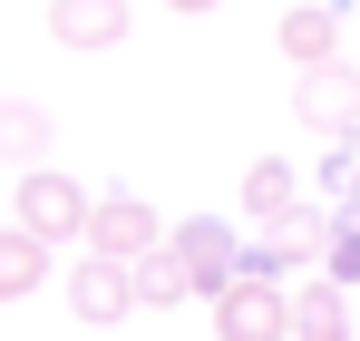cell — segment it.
I'll return each mask as SVG.
<instances>
[{
    "label": "cell",
    "mask_w": 360,
    "mask_h": 341,
    "mask_svg": "<svg viewBox=\"0 0 360 341\" xmlns=\"http://www.w3.org/2000/svg\"><path fill=\"white\" fill-rule=\"evenodd\" d=\"M243 215H253V225H263V234H283V225H292V215H302V175L283 166V156H263V166L243 175Z\"/></svg>",
    "instance_id": "9c48e42d"
},
{
    "label": "cell",
    "mask_w": 360,
    "mask_h": 341,
    "mask_svg": "<svg viewBox=\"0 0 360 341\" xmlns=\"http://www.w3.org/2000/svg\"><path fill=\"white\" fill-rule=\"evenodd\" d=\"M292 117L311 127V137H360V68H341V58L311 68V78L292 88Z\"/></svg>",
    "instance_id": "5b68a950"
},
{
    "label": "cell",
    "mask_w": 360,
    "mask_h": 341,
    "mask_svg": "<svg viewBox=\"0 0 360 341\" xmlns=\"http://www.w3.org/2000/svg\"><path fill=\"white\" fill-rule=\"evenodd\" d=\"M292 341H351V292L341 283H302L292 292Z\"/></svg>",
    "instance_id": "8fae6325"
},
{
    "label": "cell",
    "mask_w": 360,
    "mask_h": 341,
    "mask_svg": "<svg viewBox=\"0 0 360 341\" xmlns=\"http://www.w3.org/2000/svg\"><path fill=\"white\" fill-rule=\"evenodd\" d=\"M127 273H136V302H156V312H166V302H185V292H195V283H185V264H176V254H166V244H156V254H136V264H127Z\"/></svg>",
    "instance_id": "4fadbf2b"
},
{
    "label": "cell",
    "mask_w": 360,
    "mask_h": 341,
    "mask_svg": "<svg viewBox=\"0 0 360 341\" xmlns=\"http://www.w3.org/2000/svg\"><path fill=\"white\" fill-rule=\"evenodd\" d=\"M0 166H20V175H39V166H49V108L0 98Z\"/></svg>",
    "instance_id": "30bf717a"
},
{
    "label": "cell",
    "mask_w": 360,
    "mask_h": 341,
    "mask_svg": "<svg viewBox=\"0 0 360 341\" xmlns=\"http://www.w3.org/2000/svg\"><path fill=\"white\" fill-rule=\"evenodd\" d=\"M166 234L146 215V195H98V215H88V254H108V264H136V254H156Z\"/></svg>",
    "instance_id": "8992f818"
},
{
    "label": "cell",
    "mask_w": 360,
    "mask_h": 341,
    "mask_svg": "<svg viewBox=\"0 0 360 341\" xmlns=\"http://www.w3.org/2000/svg\"><path fill=\"white\" fill-rule=\"evenodd\" d=\"M49 39L59 49H117L127 39V0H49Z\"/></svg>",
    "instance_id": "ba28073f"
},
{
    "label": "cell",
    "mask_w": 360,
    "mask_h": 341,
    "mask_svg": "<svg viewBox=\"0 0 360 341\" xmlns=\"http://www.w3.org/2000/svg\"><path fill=\"white\" fill-rule=\"evenodd\" d=\"M321 283H341V292L360 283V205H341V215H331V244H321Z\"/></svg>",
    "instance_id": "9a60e30c"
},
{
    "label": "cell",
    "mask_w": 360,
    "mask_h": 341,
    "mask_svg": "<svg viewBox=\"0 0 360 341\" xmlns=\"http://www.w3.org/2000/svg\"><path fill=\"white\" fill-rule=\"evenodd\" d=\"M321 205H331V215L360 205V137H331V147H321Z\"/></svg>",
    "instance_id": "5bb4252c"
},
{
    "label": "cell",
    "mask_w": 360,
    "mask_h": 341,
    "mask_svg": "<svg viewBox=\"0 0 360 341\" xmlns=\"http://www.w3.org/2000/svg\"><path fill=\"white\" fill-rule=\"evenodd\" d=\"M49 283V244H30L20 225H0V302H20V292Z\"/></svg>",
    "instance_id": "7c38bea8"
},
{
    "label": "cell",
    "mask_w": 360,
    "mask_h": 341,
    "mask_svg": "<svg viewBox=\"0 0 360 341\" xmlns=\"http://www.w3.org/2000/svg\"><path fill=\"white\" fill-rule=\"evenodd\" d=\"M341 20H351L341 0H302V10H283V58H292L302 78L341 58Z\"/></svg>",
    "instance_id": "52a82bcc"
},
{
    "label": "cell",
    "mask_w": 360,
    "mask_h": 341,
    "mask_svg": "<svg viewBox=\"0 0 360 341\" xmlns=\"http://www.w3.org/2000/svg\"><path fill=\"white\" fill-rule=\"evenodd\" d=\"M166 10H185V20H205V10H224V0H166Z\"/></svg>",
    "instance_id": "2e32d148"
},
{
    "label": "cell",
    "mask_w": 360,
    "mask_h": 341,
    "mask_svg": "<svg viewBox=\"0 0 360 341\" xmlns=\"http://www.w3.org/2000/svg\"><path fill=\"white\" fill-rule=\"evenodd\" d=\"M68 312H78L88 332H117L127 312H136V273L108 264V254H78V273H68Z\"/></svg>",
    "instance_id": "277c9868"
},
{
    "label": "cell",
    "mask_w": 360,
    "mask_h": 341,
    "mask_svg": "<svg viewBox=\"0 0 360 341\" xmlns=\"http://www.w3.org/2000/svg\"><path fill=\"white\" fill-rule=\"evenodd\" d=\"M214 341H292V292L283 283H224L214 292Z\"/></svg>",
    "instance_id": "3957f363"
},
{
    "label": "cell",
    "mask_w": 360,
    "mask_h": 341,
    "mask_svg": "<svg viewBox=\"0 0 360 341\" xmlns=\"http://www.w3.org/2000/svg\"><path fill=\"white\" fill-rule=\"evenodd\" d=\"M166 254L185 264V283L205 292V302L234 283V264H243V244H234V225H224V215H185V225L166 234Z\"/></svg>",
    "instance_id": "7a4b0ae2"
},
{
    "label": "cell",
    "mask_w": 360,
    "mask_h": 341,
    "mask_svg": "<svg viewBox=\"0 0 360 341\" xmlns=\"http://www.w3.org/2000/svg\"><path fill=\"white\" fill-rule=\"evenodd\" d=\"M88 215H98V195H88V185H78V175H20V215H10V225L30 234V244H49V254H59V244H88Z\"/></svg>",
    "instance_id": "6da1fadb"
}]
</instances>
